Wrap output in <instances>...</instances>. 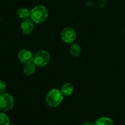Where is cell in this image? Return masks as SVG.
<instances>
[{"instance_id": "cell-1", "label": "cell", "mask_w": 125, "mask_h": 125, "mask_svg": "<svg viewBox=\"0 0 125 125\" xmlns=\"http://www.w3.org/2000/svg\"><path fill=\"white\" fill-rule=\"evenodd\" d=\"M48 17V11L46 7L39 5L33 7L31 10L30 18L34 23L39 24L45 21Z\"/></svg>"}, {"instance_id": "cell-5", "label": "cell", "mask_w": 125, "mask_h": 125, "mask_svg": "<svg viewBox=\"0 0 125 125\" xmlns=\"http://www.w3.org/2000/svg\"><path fill=\"white\" fill-rule=\"evenodd\" d=\"M76 38L75 31L71 28H65L61 32V39L67 43H72Z\"/></svg>"}, {"instance_id": "cell-3", "label": "cell", "mask_w": 125, "mask_h": 125, "mask_svg": "<svg viewBox=\"0 0 125 125\" xmlns=\"http://www.w3.org/2000/svg\"><path fill=\"white\" fill-rule=\"evenodd\" d=\"M50 61V53L45 50L37 51L33 56L32 62L37 67H45L49 63Z\"/></svg>"}, {"instance_id": "cell-9", "label": "cell", "mask_w": 125, "mask_h": 125, "mask_svg": "<svg viewBox=\"0 0 125 125\" xmlns=\"http://www.w3.org/2000/svg\"><path fill=\"white\" fill-rule=\"evenodd\" d=\"M70 51L72 56L74 57H79L81 53V48L78 43H72L70 47Z\"/></svg>"}, {"instance_id": "cell-15", "label": "cell", "mask_w": 125, "mask_h": 125, "mask_svg": "<svg viewBox=\"0 0 125 125\" xmlns=\"http://www.w3.org/2000/svg\"><path fill=\"white\" fill-rule=\"evenodd\" d=\"M82 125H95V123H92L91 122H87L84 123V124H83Z\"/></svg>"}, {"instance_id": "cell-2", "label": "cell", "mask_w": 125, "mask_h": 125, "mask_svg": "<svg viewBox=\"0 0 125 125\" xmlns=\"http://www.w3.org/2000/svg\"><path fill=\"white\" fill-rule=\"evenodd\" d=\"M63 95L58 89H51L46 96V102L51 107H57L59 106L63 99Z\"/></svg>"}, {"instance_id": "cell-6", "label": "cell", "mask_w": 125, "mask_h": 125, "mask_svg": "<svg viewBox=\"0 0 125 125\" xmlns=\"http://www.w3.org/2000/svg\"><path fill=\"white\" fill-rule=\"evenodd\" d=\"M33 56L34 55L30 51L26 49L21 50L18 53V59L21 63L24 64L32 62Z\"/></svg>"}, {"instance_id": "cell-16", "label": "cell", "mask_w": 125, "mask_h": 125, "mask_svg": "<svg viewBox=\"0 0 125 125\" xmlns=\"http://www.w3.org/2000/svg\"><path fill=\"white\" fill-rule=\"evenodd\" d=\"M10 125H14V124H10Z\"/></svg>"}, {"instance_id": "cell-17", "label": "cell", "mask_w": 125, "mask_h": 125, "mask_svg": "<svg viewBox=\"0 0 125 125\" xmlns=\"http://www.w3.org/2000/svg\"></svg>"}, {"instance_id": "cell-8", "label": "cell", "mask_w": 125, "mask_h": 125, "mask_svg": "<svg viewBox=\"0 0 125 125\" xmlns=\"http://www.w3.org/2000/svg\"><path fill=\"white\" fill-rule=\"evenodd\" d=\"M74 91V87L72 84L66 83L61 87V92L62 95L65 96H68L72 95Z\"/></svg>"}, {"instance_id": "cell-14", "label": "cell", "mask_w": 125, "mask_h": 125, "mask_svg": "<svg viewBox=\"0 0 125 125\" xmlns=\"http://www.w3.org/2000/svg\"><path fill=\"white\" fill-rule=\"evenodd\" d=\"M6 84L4 81L0 79V95L6 92Z\"/></svg>"}, {"instance_id": "cell-11", "label": "cell", "mask_w": 125, "mask_h": 125, "mask_svg": "<svg viewBox=\"0 0 125 125\" xmlns=\"http://www.w3.org/2000/svg\"><path fill=\"white\" fill-rule=\"evenodd\" d=\"M16 14L18 18L25 20L30 18L31 10L27 8H20L17 10Z\"/></svg>"}, {"instance_id": "cell-7", "label": "cell", "mask_w": 125, "mask_h": 125, "mask_svg": "<svg viewBox=\"0 0 125 125\" xmlns=\"http://www.w3.org/2000/svg\"><path fill=\"white\" fill-rule=\"evenodd\" d=\"M34 23L31 18L23 20L20 25V28L22 32L26 35H28V34L32 33L34 28Z\"/></svg>"}, {"instance_id": "cell-4", "label": "cell", "mask_w": 125, "mask_h": 125, "mask_svg": "<svg viewBox=\"0 0 125 125\" xmlns=\"http://www.w3.org/2000/svg\"><path fill=\"white\" fill-rule=\"evenodd\" d=\"M14 98L9 94L4 93L0 95V111L7 112L13 108Z\"/></svg>"}, {"instance_id": "cell-12", "label": "cell", "mask_w": 125, "mask_h": 125, "mask_svg": "<svg viewBox=\"0 0 125 125\" xmlns=\"http://www.w3.org/2000/svg\"><path fill=\"white\" fill-rule=\"evenodd\" d=\"M95 125H114V122L110 118L103 117L96 120Z\"/></svg>"}, {"instance_id": "cell-10", "label": "cell", "mask_w": 125, "mask_h": 125, "mask_svg": "<svg viewBox=\"0 0 125 125\" xmlns=\"http://www.w3.org/2000/svg\"><path fill=\"white\" fill-rule=\"evenodd\" d=\"M36 67L37 66L32 62L26 63L23 68V73L26 75H32L35 73V70H36Z\"/></svg>"}, {"instance_id": "cell-13", "label": "cell", "mask_w": 125, "mask_h": 125, "mask_svg": "<svg viewBox=\"0 0 125 125\" xmlns=\"http://www.w3.org/2000/svg\"><path fill=\"white\" fill-rule=\"evenodd\" d=\"M10 119L3 112H0V125H10Z\"/></svg>"}]
</instances>
